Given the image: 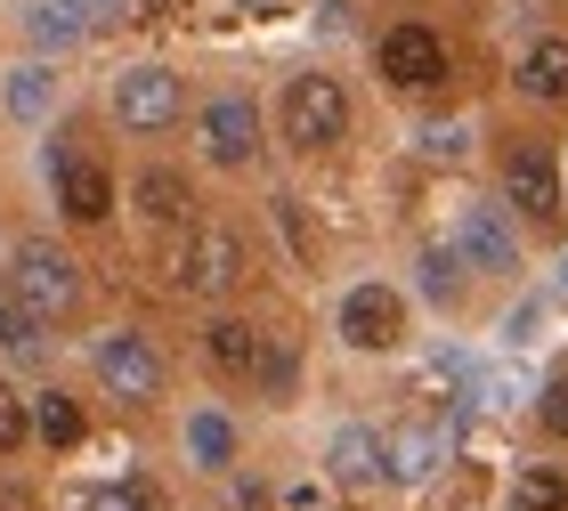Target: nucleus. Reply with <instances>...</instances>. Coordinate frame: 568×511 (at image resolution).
Instances as JSON below:
<instances>
[{
  "instance_id": "1",
  "label": "nucleus",
  "mask_w": 568,
  "mask_h": 511,
  "mask_svg": "<svg viewBox=\"0 0 568 511\" xmlns=\"http://www.w3.org/2000/svg\"><path fill=\"white\" fill-rule=\"evenodd\" d=\"M171 285L195 293V300H227L244 285V236L236 227H187L171 252Z\"/></svg>"
},
{
  "instance_id": "2",
  "label": "nucleus",
  "mask_w": 568,
  "mask_h": 511,
  "mask_svg": "<svg viewBox=\"0 0 568 511\" xmlns=\"http://www.w3.org/2000/svg\"><path fill=\"white\" fill-rule=\"evenodd\" d=\"M349 131V98L342 82H325V73H301L293 90H284V139L301 146V155H325V146H342Z\"/></svg>"
},
{
  "instance_id": "3",
  "label": "nucleus",
  "mask_w": 568,
  "mask_h": 511,
  "mask_svg": "<svg viewBox=\"0 0 568 511\" xmlns=\"http://www.w3.org/2000/svg\"><path fill=\"white\" fill-rule=\"evenodd\" d=\"M9 285H17V300H24V309H33L41 325H49V317H65L73 300H82V276H73V260H65L58 244H24V252H17V268H9Z\"/></svg>"
},
{
  "instance_id": "4",
  "label": "nucleus",
  "mask_w": 568,
  "mask_h": 511,
  "mask_svg": "<svg viewBox=\"0 0 568 511\" xmlns=\"http://www.w3.org/2000/svg\"><path fill=\"white\" fill-rule=\"evenodd\" d=\"M179 98H187V90H179L171 65H131V73L114 82V122H122V131H171V122H179Z\"/></svg>"
},
{
  "instance_id": "5",
  "label": "nucleus",
  "mask_w": 568,
  "mask_h": 511,
  "mask_svg": "<svg viewBox=\"0 0 568 511\" xmlns=\"http://www.w3.org/2000/svg\"><path fill=\"white\" fill-rule=\"evenodd\" d=\"M90 366H98V381H106L114 398H131V406L163 398V357H154L139 334H106V341L90 349Z\"/></svg>"
},
{
  "instance_id": "6",
  "label": "nucleus",
  "mask_w": 568,
  "mask_h": 511,
  "mask_svg": "<svg viewBox=\"0 0 568 511\" xmlns=\"http://www.w3.org/2000/svg\"><path fill=\"white\" fill-rule=\"evenodd\" d=\"M504 203H520L536 227L560 219V163L545 155V146H511L504 155Z\"/></svg>"
},
{
  "instance_id": "7",
  "label": "nucleus",
  "mask_w": 568,
  "mask_h": 511,
  "mask_svg": "<svg viewBox=\"0 0 568 511\" xmlns=\"http://www.w3.org/2000/svg\"><path fill=\"white\" fill-rule=\"evenodd\" d=\"M342 341L349 349H398L406 341V300L390 285H357L342 300Z\"/></svg>"
},
{
  "instance_id": "8",
  "label": "nucleus",
  "mask_w": 568,
  "mask_h": 511,
  "mask_svg": "<svg viewBox=\"0 0 568 511\" xmlns=\"http://www.w3.org/2000/svg\"><path fill=\"white\" fill-rule=\"evenodd\" d=\"M438 73H447V41H438L430 24H390V33H382V82L430 90Z\"/></svg>"
},
{
  "instance_id": "9",
  "label": "nucleus",
  "mask_w": 568,
  "mask_h": 511,
  "mask_svg": "<svg viewBox=\"0 0 568 511\" xmlns=\"http://www.w3.org/2000/svg\"><path fill=\"white\" fill-rule=\"evenodd\" d=\"M455 252H463V268H479V276H511V268H520V236H511V219L487 212V203H471V212H463Z\"/></svg>"
},
{
  "instance_id": "10",
  "label": "nucleus",
  "mask_w": 568,
  "mask_h": 511,
  "mask_svg": "<svg viewBox=\"0 0 568 511\" xmlns=\"http://www.w3.org/2000/svg\"><path fill=\"white\" fill-rule=\"evenodd\" d=\"M203 155L227 163V171L261 155V114H252V98H212V106H203Z\"/></svg>"
},
{
  "instance_id": "11",
  "label": "nucleus",
  "mask_w": 568,
  "mask_h": 511,
  "mask_svg": "<svg viewBox=\"0 0 568 511\" xmlns=\"http://www.w3.org/2000/svg\"><path fill=\"white\" fill-rule=\"evenodd\" d=\"M49 171H58V203H65V219H106L114 212V178L98 171V163H82V155H49Z\"/></svg>"
},
{
  "instance_id": "12",
  "label": "nucleus",
  "mask_w": 568,
  "mask_h": 511,
  "mask_svg": "<svg viewBox=\"0 0 568 511\" xmlns=\"http://www.w3.org/2000/svg\"><path fill=\"white\" fill-rule=\"evenodd\" d=\"M325 463H333V479L342 488H374L382 471H390V439H374V430H333V447H325Z\"/></svg>"
},
{
  "instance_id": "13",
  "label": "nucleus",
  "mask_w": 568,
  "mask_h": 511,
  "mask_svg": "<svg viewBox=\"0 0 568 511\" xmlns=\"http://www.w3.org/2000/svg\"><path fill=\"white\" fill-rule=\"evenodd\" d=\"M90 9H98V0H33V9H24V24H33L41 49H65V41L90 33Z\"/></svg>"
},
{
  "instance_id": "14",
  "label": "nucleus",
  "mask_w": 568,
  "mask_h": 511,
  "mask_svg": "<svg viewBox=\"0 0 568 511\" xmlns=\"http://www.w3.org/2000/svg\"><path fill=\"white\" fill-rule=\"evenodd\" d=\"M438 454H447L438 430H398V439H390V479H398V488H423V479L438 471Z\"/></svg>"
},
{
  "instance_id": "15",
  "label": "nucleus",
  "mask_w": 568,
  "mask_h": 511,
  "mask_svg": "<svg viewBox=\"0 0 568 511\" xmlns=\"http://www.w3.org/2000/svg\"><path fill=\"white\" fill-rule=\"evenodd\" d=\"M520 90L528 98H568V41H536L520 58Z\"/></svg>"
},
{
  "instance_id": "16",
  "label": "nucleus",
  "mask_w": 568,
  "mask_h": 511,
  "mask_svg": "<svg viewBox=\"0 0 568 511\" xmlns=\"http://www.w3.org/2000/svg\"><path fill=\"white\" fill-rule=\"evenodd\" d=\"M203 349H212L220 374H261V334H252V325H236V317H220Z\"/></svg>"
},
{
  "instance_id": "17",
  "label": "nucleus",
  "mask_w": 568,
  "mask_h": 511,
  "mask_svg": "<svg viewBox=\"0 0 568 511\" xmlns=\"http://www.w3.org/2000/svg\"><path fill=\"white\" fill-rule=\"evenodd\" d=\"M33 439L41 447H82V406H73V398H58V390H41V406H33Z\"/></svg>"
},
{
  "instance_id": "18",
  "label": "nucleus",
  "mask_w": 568,
  "mask_h": 511,
  "mask_svg": "<svg viewBox=\"0 0 568 511\" xmlns=\"http://www.w3.org/2000/svg\"><path fill=\"white\" fill-rule=\"evenodd\" d=\"M187 203H195V195H187V178H179V171L154 163V171L139 178V212H146V219H187Z\"/></svg>"
},
{
  "instance_id": "19",
  "label": "nucleus",
  "mask_w": 568,
  "mask_h": 511,
  "mask_svg": "<svg viewBox=\"0 0 568 511\" xmlns=\"http://www.w3.org/2000/svg\"><path fill=\"white\" fill-rule=\"evenodd\" d=\"M187 447H195L203 471H227V463H236V430H227V415H195V422H187Z\"/></svg>"
},
{
  "instance_id": "20",
  "label": "nucleus",
  "mask_w": 568,
  "mask_h": 511,
  "mask_svg": "<svg viewBox=\"0 0 568 511\" xmlns=\"http://www.w3.org/2000/svg\"><path fill=\"white\" fill-rule=\"evenodd\" d=\"M511 511H568V479L560 471H520V488H511Z\"/></svg>"
},
{
  "instance_id": "21",
  "label": "nucleus",
  "mask_w": 568,
  "mask_h": 511,
  "mask_svg": "<svg viewBox=\"0 0 568 511\" xmlns=\"http://www.w3.org/2000/svg\"><path fill=\"white\" fill-rule=\"evenodd\" d=\"M423 293L438 300V309H447V300L463 293V252H447V244H430V252H423Z\"/></svg>"
},
{
  "instance_id": "22",
  "label": "nucleus",
  "mask_w": 568,
  "mask_h": 511,
  "mask_svg": "<svg viewBox=\"0 0 568 511\" xmlns=\"http://www.w3.org/2000/svg\"><path fill=\"white\" fill-rule=\"evenodd\" d=\"M33 309H24V300H17V285H0V349H24V341H33Z\"/></svg>"
},
{
  "instance_id": "23",
  "label": "nucleus",
  "mask_w": 568,
  "mask_h": 511,
  "mask_svg": "<svg viewBox=\"0 0 568 511\" xmlns=\"http://www.w3.org/2000/svg\"><path fill=\"white\" fill-rule=\"evenodd\" d=\"M9 106H17L24 122H33V114L49 106V73H41V65H17V82H9Z\"/></svg>"
},
{
  "instance_id": "24",
  "label": "nucleus",
  "mask_w": 568,
  "mask_h": 511,
  "mask_svg": "<svg viewBox=\"0 0 568 511\" xmlns=\"http://www.w3.org/2000/svg\"><path fill=\"white\" fill-rule=\"evenodd\" d=\"M24 430H33V422H24V398L9 390V381H0V454H17V447H24Z\"/></svg>"
},
{
  "instance_id": "25",
  "label": "nucleus",
  "mask_w": 568,
  "mask_h": 511,
  "mask_svg": "<svg viewBox=\"0 0 568 511\" xmlns=\"http://www.w3.org/2000/svg\"><path fill=\"white\" fill-rule=\"evenodd\" d=\"M90 511H163V495L154 488H106V495H90Z\"/></svg>"
},
{
  "instance_id": "26",
  "label": "nucleus",
  "mask_w": 568,
  "mask_h": 511,
  "mask_svg": "<svg viewBox=\"0 0 568 511\" xmlns=\"http://www.w3.org/2000/svg\"><path fill=\"white\" fill-rule=\"evenodd\" d=\"M536 415H545L552 439H568V374H552V381H545V406H536Z\"/></svg>"
},
{
  "instance_id": "27",
  "label": "nucleus",
  "mask_w": 568,
  "mask_h": 511,
  "mask_svg": "<svg viewBox=\"0 0 568 511\" xmlns=\"http://www.w3.org/2000/svg\"><path fill=\"white\" fill-rule=\"evenodd\" d=\"M261 381H268L276 398L293 390V349H261Z\"/></svg>"
},
{
  "instance_id": "28",
  "label": "nucleus",
  "mask_w": 568,
  "mask_h": 511,
  "mask_svg": "<svg viewBox=\"0 0 568 511\" xmlns=\"http://www.w3.org/2000/svg\"><path fill=\"white\" fill-rule=\"evenodd\" d=\"M560 300H568V260H560Z\"/></svg>"
}]
</instances>
